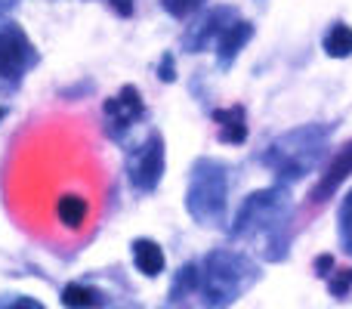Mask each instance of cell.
Instances as JSON below:
<instances>
[{"mask_svg": "<svg viewBox=\"0 0 352 309\" xmlns=\"http://www.w3.org/2000/svg\"><path fill=\"white\" fill-rule=\"evenodd\" d=\"M291 195L281 186L272 189H260V192L248 195L241 201L232 223V235L235 238H248L256 251L263 254V260L278 263L287 257V229H291Z\"/></svg>", "mask_w": 352, "mask_h": 309, "instance_id": "1", "label": "cell"}, {"mask_svg": "<svg viewBox=\"0 0 352 309\" xmlns=\"http://www.w3.org/2000/svg\"><path fill=\"white\" fill-rule=\"evenodd\" d=\"M328 136L331 127L324 124H306V127H297L291 134H281L266 152L260 155V161L278 176L281 186H291V182H300L306 173L322 164L324 152H328Z\"/></svg>", "mask_w": 352, "mask_h": 309, "instance_id": "2", "label": "cell"}, {"mask_svg": "<svg viewBox=\"0 0 352 309\" xmlns=\"http://www.w3.org/2000/svg\"><path fill=\"white\" fill-rule=\"evenodd\" d=\"M260 279V266L241 251H210L201 273V291L207 306H229L241 300Z\"/></svg>", "mask_w": 352, "mask_h": 309, "instance_id": "3", "label": "cell"}, {"mask_svg": "<svg viewBox=\"0 0 352 309\" xmlns=\"http://www.w3.org/2000/svg\"><path fill=\"white\" fill-rule=\"evenodd\" d=\"M186 211L204 229H223L229 211V167L213 158H198L188 173Z\"/></svg>", "mask_w": 352, "mask_h": 309, "instance_id": "4", "label": "cell"}, {"mask_svg": "<svg viewBox=\"0 0 352 309\" xmlns=\"http://www.w3.org/2000/svg\"><path fill=\"white\" fill-rule=\"evenodd\" d=\"M37 65V50L16 22H0V87H19Z\"/></svg>", "mask_w": 352, "mask_h": 309, "instance_id": "5", "label": "cell"}, {"mask_svg": "<svg viewBox=\"0 0 352 309\" xmlns=\"http://www.w3.org/2000/svg\"><path fill=\"white\" fill-rule=\"evenodd\" d=\"M142 115H146V105H142L140 90L133 84H124L118 96L105 99V134H109V140L121 142Z\"/></svg>", "mask_w": 352, "mask_h": 309, "instance_id": "6", "label": "cell"}, {"mask_svg": "<svg viewBox=\"0 0 352 309\" xmlns=\"http://www.w3.org/2000/svg\"><path fill=\"white\" fill-rule=\"evenodd\" d=\"M164 176V136L148 134L146 146L130 158V182L136 192H155Z\"/></svg>", "mask_w": 352, "mask_h": 309, "instance_id": "7", "label": "cell"}, {"mask_svg": "<svg viewBox=\"0 0 352 309\" xmlns=\"http://www.w3.org/2000/svg\"><path fill=\"white\" fill-rule=\"evenodd\" d=\"M349 176H352V140L334 155V161L328 164V170L322 173V180L312 186L309 204H324V201H331L337 195V189H340Z\"/></svg>", "mask_w": 352, "mask_h": 309, "instance_id": "8", "label": "cell"}, {"mask_svg": "<svg viewBox=\"0 0 352 309\" xmlns=\"http://www.w3.org/2000/svg\"><path fill=\"white\" fill-rule=\"evenodd\" d=\"M235 19H238V12L232 10V6H213V12H207V16L195 25L192 34H186V47L192 50V53H201V50H204L213 37L223 34V28H229Z\"/></svg>", "mask_w": 352, "mask_h": 309, "instance_id": "9", "label": "cell"}, {"mask_svg": "<svg viewBox=\"0 0 352 309\" xmlns=\"http://www.w3.org/2000/svg\"><path fill=\"white\" fill-rule=\"evenodd\" d=\"M250 37H254V25H250L248 19H235L229 28H223V34L217 37V62L223 72H229L232 62H235L238 53L248 47Z\"/></svg>", "mask_w": 352, "mask_h": 309, "instance_id": "10", "label": "cell"}, {"mask_svg": "<svg viewBox=\"0 0 352 309\" xmlns=\"http://www.w3.org/2000/svg\"><path fill=\"white\" fill-rule=\"evenodd\" d=\"M213 121L219 124V142L226 146H241L248 140V115L241 105H229V109H213Z\"/></svg>", "mask_w": 352, "mask_h": 309, "instance_id": "11", "label": "cell"}, {"mask_svg": "<svg viewBox=\"0 0 352 309\" xmlns=\"http://www.w3.org/2000/svg\"><path fill=\"white\" fill-rule=\"evenodd\" d=\"M133 263L146 279H158L164 273V251L152 238H136L133 242Z\"/></svg>", "mask_w": 352, "mask_h": 309, "instance_id": "12", "label": "cell"}, {"mask_svg": "<svg viewBox=\"0 0 352 309\" xmlns=\"http://www.w3.org/2000/svg\"><path fill=\"white\" fill-rule=\"evenodd\" d=\"M195 291H201V273H198V266H195V263H186V266L176 273V279L170 285V300H167V303H170V306L186 303V297H188V294H195Z\"/></svg>", "mask_w": 352, "mask_h": 309, "instance_id": "13", "label": "cell"}, {"mask_svg": "<svg viewBox=\"0 0 352 309\" xmlns=\"http://www.w3.org/2000/svg\"><path fill=\"white\" fill-rule=\"evenodd\" d=\"M324 53L331 59H349L352 56V28L343 22L331 25V31L324 34Z\"/></svg>", "mask_w": 352, "mask_h": 309, "instance_id": "14", "label": "cell"}, {"mask_svg": "<svg viewBox=\"0 0 352 309\" xmlns=\"http://www.w3.org/2000/svg\"><path fill=\"white\" fill-rule=\"evenodd\" d=\"M56 217H59L62 226L78 229V226L87 220V201L80 198V195H62L59 204H56Z\"/></svg>", "mask_w": 352, "mask_h": 309, "instance_id": "15", "label": "cell"}, {"mask_svg": "<svg viewBox=\"0 0 352 309\" xmlns=\"http://www.w3.org/2000/svg\"><path fill=\"white\" fill-rule=\"evenodd\" d=\"M337 238H340L343 254L352 257V189L346 198L340 201V213H337Z\"/></svg>", "mask_w": 352, "mask_h": 309, "instance_id": "16", "label": "cell"}, {"mask_svg": "<svg viewBox=\"0 0 352 309\" xmlns=\"http://www.w3.org/2000/svg\"><path fill=\"white\" fill-rule=\"evenodd\" d=\"M59 300H62V306H99L102 303V294L84 285H65Z\"/></svg>", "mask_w": 352, "mask_h": 309, "instance_id": "17", "label": "cell"}, {"mask_svg": "<svg viewBox=\"0 0 352 309\" xmlns=\"http://www.w3.org/2000/svg\"><path fill=\"white\" fill-rule=\"evenodd\" d=\"M328 291H331V297L346 300L349 291H352V269H337L334 266V273H331V281H328Z\"/></svg>", "mask_w": 352, "mask_h": 309, "instance_id": "18", "label": "cell"}, {"mask_svg": "<svg viewBox=\"0 0 352 309\" xmlns=\"http://www.w3.org/2000/svg\"><path fill=\"white\" fill-rule=\"evenodd\" d=\"M161 6H164L170 16L186 19V16H192V12H198L201 6H204V0H161Z\"/></svg>", "mask_w": 352, "mask_h": 309, "instance_id": "19", "label": "cell"}, {"mask_svg": "<svg viewBox=\"0 0 352 309\" xmlns=\"http://www.w3.org/2000/svg\"><path fill=\"white\" fill-rule=\"evenodd\" d=\"M158 78L164 81V84H173V81H176V65H173V56H170V53H164V59H161Z\"/></svg>", "mask_w": 352, "mask_h": 309, "instance_id": "20", "label": "cell"}, {"mask_svg": "<svg viewBox=\"0 0 352 309\" xmlns=\"http://www.w3.org/2000/svg\"><path fill=\"white\" fill-rule=\"evenodd\" d=\"M334 266H337L334 257H331V254H322V257L316 260V275H318V279H328V275L334 273Z\"/></svg>", "mask_w": 352, "mask_h": 309, "instance_id": "21", "label": "cell"}, {"mask_svg": "<svg viewBox=\"0 0 352 309\" xmlns=\"http://www.w3.org/2000/svg\"><path fill=\"white\" fill-rule=\"evenodd\" d=\"M109 6L118 12V16L130 19V16H133V6H136V0H109Z\"/></svg>", "mask_w": 352, "mask_h": 309, "instance_id": "22", "label": "cell"}, {"mask_svg": "<svg viewBox=\"0 0 352 309\" xmlns=\"http://www.w3.org/2000/svg\"><path fill=\"white\" fill-rule=\"evenodd\" d=\"M0 306H28V309H37L41 303H37V300H22V297H16V300H0Z\"/></svg>", "mask_w": 352, "mask_h": 309, "instance_id": "23", "label": "cell"}, {"mask_svg": "<svg viewBox=\"0 0 352 309\" xmlns=\"http://www.w3.org/2000/svg\"><path fill=\"white\" fill-rule=\"evenodd\" d=\"M16 3H19V0H0V19H3L6 12H10L12 6H16Z\"/></svg>", "mask_w": 352, "mask_h": 309, "instance_id": "24", "label": "cell"}, {"mask_svg": "<svg viewBox=\"0 0 352 309\" xmlns=\"http://www.w3.org/2000/svg\"><path fill=\"white\" fill-rule=\"evenodd\" d=\"M3 115H6V111H3V109H0V121H3Z\"/></svg>", "mask_w": 352, "mask_h": 309, "instance_id": "25", "label": "cell"}]
</instances>
